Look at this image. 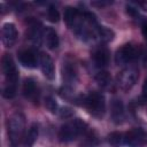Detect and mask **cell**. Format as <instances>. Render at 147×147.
I'll use <instances>...</instances> for the list:
<instances>
[{"mask_svg": "<svg viewBox=\"0 0 147 147\" xmlns=\"http://www.w3.org/2000/svg\"><path fill=\"white\" fill-rule=\"evenodd\" d=\"M144 137H145V133L142 132V130L136 129L126 133L125 136H123V144H125L129 147H140V145L142 144Z\"/></svg>", "mask_w": 147, "mask_h": 147, "instance_id": "cell-11", "label": "cell"}, {"mask_svg": "<svg viewBox=\"0 0 147 147\" xmlns=\"http://www.w3.org/2000/svg\"><path fill=\"white\" fill-rule=\"evenodd\" d=\"M140 6H142V7L145 8L144 10H147V2H141V3H140Z\"/></svg>", "mask_w": 147, "mask_h": 147, "instance_id": "cell-28", "label": "cell"}, {"mask_svg": "<svg viewBox=\"0 0 147 147\" xmlns=\"http://www.w3.org/2000/svg\"><path fill=\"white\" fill-rule=\"evenodd\" d=\"M24 125H25L24 117L20 113H16L8 118V123H7L8 137L13 147H17L20 141L22 140L24 133Z\"/></svg>", "mask_w": 147, "mask_h": 147, "instance_id": "cell-2", "label": "cell"}, {"mask_svg": "<svg viewBox=\"0 0 147 147\" xmlns=\"http://www.w3.org/2000/svg\"><path fill=\"white\" fill-rule=\"evenodd\" d=\"M79 11L76 9V8H72V7H67L64 9V14H63V17H64V22L65 24L69 26V28H74L76 22L78 21L79 18Z\"/></svg>", "mask_w": 147, "mask_h": 147, "instance_id": "cell-17", "label": "cell"}, {"mask_svg": "<svg viewBox=\"0 0 147 147\" xmlns=\"http://www.w3.org/2000/svg\"><path fill=\"white\" fill-rule=\"evenodd\" d=\"M47 17H48V20H49L52 23L59 22V20H60V14H59V10L56 9V7H54V6H49V7H48V9H47Z\"/></svg>", "mask_w": 147, "mask_h": 147, "instance_id": "cell-21", "label": "cell"}, {"mask_svg": "<svg viewBox=\"0 0 147 147\" xmlns=\"http://www.w3.org/2000/svg\"><path fill=\"white\" fill-rule=\"evenodd\" d=\"M92 59L98 68H106L109 63V52L105 46H99L92 53Z\"/></svg>", "mask_w": 147, "mask_h": 147, "instance_id": "cell-10", "label": "cell"}, {"mask_svg": "<svg viewBox=\"0 0 147 147\" xmlns=\"http://www.w3.org/2000/svg\"><path fill=\"white\" fill-rule=\"evenodd\" d=\"M2 71L6 76L7 84L17 86V80H18L17 70H16L13 57L8 54H5L3 57H2Z\"/></svg>", "mask_w": 147, "mask_h": 147, "instance_id": "cell-6", "label": "cell"}, {"mask_svg": "<svg viewBox=\"0 0 147 147\" xmlns=\"http://www.w3.org/2000/svg\"><path fill=\"white\" fill-rule=\"evenodd\" d=\"M95 144H96V138H95L92 133H90V134L86 136V138H85L84 141L82 142V146H84V147H92V146L95 145Z\"/></svg>", "mask_w": 147, "mask_h": 147, "instance_id": "cell-24", "label": "cell"}, {"mask_svg": "<svg viewBox=\"0 0 147 147\" xmlns=\"http://www.w3.org/2000/svg\"><path fill=\"white\" fill-rule=\"evenodd\" d=\"M109 142L116 145V144H119V142H123V134L121 133H111L109 136Z\"/></svg>", "mask_w": 147, "mask_h": 147, "instance_id": "cell-25", "label": "cell"}, {"mask_svg": "<svg viewBox=\"0 0 147 147\" xmlns=\"http://www.w3.org/2000/svg\"><path fill=\"white\" fill-rule=\"evenodd\" d=\"M57 113H59V115H60L61 117H64V118H67V117H69V116L72 115V110H71L70 108H68V107L61 108V110H59Z\"/></svg>", "mask_w": 147, "mask_h": 147, "instance_id": "cell-26", "label": "cell"}, {"mask_svg": "<svg viewBox=\"0 0 147 147\" xmlns=\"http://www.w3.org/2000/svg\"><path fill=\"white\" fill-rule=\"evenodd\" d=\"M38 136H39L38 125L37 124H32L29 127V130H28V132H26V134L24 137V146L25 147H32L33 144L37 141Z\"/></svg>", "mask_w": 147, "mask_h": 147, "instance_id": "cell-18", "label": "cell"}, {"mask_svg": "<svg viewBox=\"0 0 147 147\" xmlns=\"http://www.w3.org/2000/svg\"><path fill=\"white\" fill-rule=\"evenodd\" d=\"M95 79H96L98 84H99L101 87H107V86H109L110 83H111V78H110V76L108 75V72H106V71L99 72V74L96 75Z\"/></svg>", "mask_w": 147, "mask_h": 147, "instance_id": "cell-20", "label": "cell"}, {"mask_svg": "<svg viewBox=\"0 0 147 147\" xmlns=\"http://www.w3.org/2000/svg\"><path fill=\"white\" fill-rule=\"evenodd\" d=\"M23 95L32 101L36 102L39 99V87L33 78H26L23 84Z\"/></svg>", "mask_w": 147, "mask_h": 147, "instance_id": "cell-9", "label": "cell"}, {"mask_svg": "<svg viewBox=\"0 0 147 147\" xmlns=\"http://www.w3.org/2000/svg\"><path fill=\"white\" fill-rule=\"evenodd\" d=\"M18 61L20 63L25 67V68H29V69H33L37 67V63H38V59H37V55L31 49H24V51H21L18 53Z\"/></svg>", "mask_w": 147, "mask_h": 147, "instance_id": "cell-12", "label": "cell"}, {"mask_svg": "<svg viewBox=\"0 0 147 147\" xmlns=\"http://www.w3.org/2000/svg\"><path fill=\"white\" fill-rule=\"evenodd\" d=\"M45 107L47 108V110H49L53 114H55V113L59 111L57 110V103H56V101L52 96H47L45 99Z\"/></svg>", "mask_w": 147, "mask_h": 147, "instance_id": "cell-22", "label": "cell"}, {"mask_svg": "<svg viewBox=\"0 0 147 147\" xmlns=\"http://www.w3.org/2000/svg\"><path fill=\"white\" fill-rule=\"evenodd\" d=\"M111 117L115 123H122L124 119V107L119 99H114L111 102Z\"/></svg>", "mask_w": 147, "mask_h": 147, "instance_id": "cell-14", "label": "cell"}, {"mask_svg": "<svg viewBox=\"0 0 147 147\" xmlns=\"http://www.w3.org/2000/svg\"><path fill=\"white\" fill-rule=\"evenodd\" d=\"M86 123L80 118H75L61 126L59 131V139L61 142H70L75 140L86 130Z\"/></svg>", "mask_w": 147, "mask_h": 147, "instance_id": "cell-1", "label": "cell"}, {"mask_svg": "<svg viewBox=\"0 0 147 147\" xmlns=\"http://www.w3.org/2000/svg\"><path fill=\"white\" fill-rule=\"evenodd\" d=\"M39 64L44 76L47 79H53L55 77V67L52 57L47 53H41L39 55Z\"/></svg>", "mask_w": 147, "mask_h": 147, "instance_id": "cell-8", "label": "cell"}, {"mask_svg": "<svg viewBox=\"0 0 147 147\" xmlns=\"http://www.w3.org/2000/svg\"><path fill=\"white\" fill-rule=\"evenodd\" d=\"M142 34H144V37H145V39L147 41V22H145L142 24Z\"/></svg>", "mask_w": 147, "mask_h": 147, "instance_id": "cell-27", "label": "cell"}, {"mask_svg": "<svg viewBox=\"0 0 147 147\" xmlns=\"http://www.w3.org/2000/svg\"><path fill=\"white\" fill-rule=\"evenodd\" d=\"M2 42L6 47H11L17 39V30L13 23H5L1 29Z\"/></svg>", "mask_w": 147, "mask_h": 147, "instance_id": "cell-7", "label": "cell"}, {"mask_svg": "<svg viewBox=\"0 0 147 147\" xmlns=\"http://www.w3.org/2000/svg\"><path fill=\"white\" fill-rule=\"evenodd\" d=\"M144 65H145V68H147V55L144 57Z\"/></svg>", "mask_w": 147, "mask_h": 147, "instance_id": "cell-29", "label": "cell"}, {"mask_svg": "<svg viewBox=\"0 0 147 147\" xmlns=\"http://www.w3.org/2000/svg\"><path fill=\"white\" fill-rule=\"evenodd\" d=\"M62 78L67 84H71L77 79V71L72 63L65 62L62 67Z\"/></svg>", "mask_w": 147, "mask_h": 147, "instance_id": "cell-15", "label": "cell"}, {"mask_svg": "<svg viewBox=\"0 0 147 147\" xmlns=\"http://www.w3.org/2000/svg\"><path fill=\"white\" fill-rule=\"evenodd\" d=\"M44 38H45V42L49 49L57 48L60 41H59L57 33L55 32V30L53 28H46L45 33H44Z\"/></svg>", "mask_w": 147, "mask_h": 147, "instance_id": "cell-16", "label": "cell"}, {"mask_svg": "<svg viewBox=\"0 0 147 147\" xmlns=\"http://www.w3.org/2000/svg\"><path fill=\"white\" fill-rule=\"evenodd\" d=\"M96 36H98V39L101 41V42H108L110 40L114 39V32L105 26H100L98 29V32H96Z\"/></svg>", "mask_w": 147, "mask_h": 147, "instance_id": "cell-19", "label": "cell"}, {"mask_svg": "<svg viewBox=\"0 0 147 147\" xmlns=\"http://www.w3.org/2000/svg\"><path fill=\"white\" fill-rule=\"evenodd\" d=\"M82 105L94 116H102L106 109L105 96L99 92H90L82 96Z\"/></svg>", "mask_w": 147, "mask_h": 147, "instance_id": "cell-3", "label": "cell"}, {"mask_svg": "<svg viewBox=\"0 0 147 147\" xmlns=\"http://www.w3.org/2000/svg\"><path fill=\"white\" fill-rule=\"evenodd\" d=\"M139 78V71L136 67L130 65L124 68L121 72L117 75V85L123 91H129L134 86Z\"/></svg>", "mask_w": 147, "mask_h": 147, "instance_id": "cell-4", "label": "cell"}, {"mask_svg": "<svg viewBox=\"0 0 147 147\" xmlns=\"http://www.w3.org/2000/svg\"><path fill=\"white\" fill-rule=\"evenodd\" d=\"M15 94H16V86L6 84V86H5L3 91H2L3 98H6V99H11V98L15 96Z\"/></svg>", "mask_w": 147, "mask_h": 147, "instance_id": "cell-23", "label": "cell"}, {"mask_svg": "<svg viewBox=\"0 0 147 147\" xmlns=\"http://www.w3.org/2000/svg\"><path fill=\"white\" fill-rule=\"evenodd\" d=\"M138 56L137 48L131 44H125L122 47H119L116 51L115 54V62L119 64H127L132 61H134Z\"/></svg>", "mask_w": 147, "mask_h": 147, "instance_id": "cell-5", "label": "cell"}, {"mask_svg": "<svg viewBox=\"0 0 147 147\" xmlns=\"http://www.w3.org/2000/svg\"><path fill=\"white\" fill-rule=\"evenodd\" d=\"M42 31H41V25L40 23L38 22H32L29 26V30H28V37L29 39L36 44V45H40L41 44V39H42Z\"/></svg>", "mask_w": 147, "mask_h": 147, "instance_id": "cell-13", "label": "cell"}]
</instances>
